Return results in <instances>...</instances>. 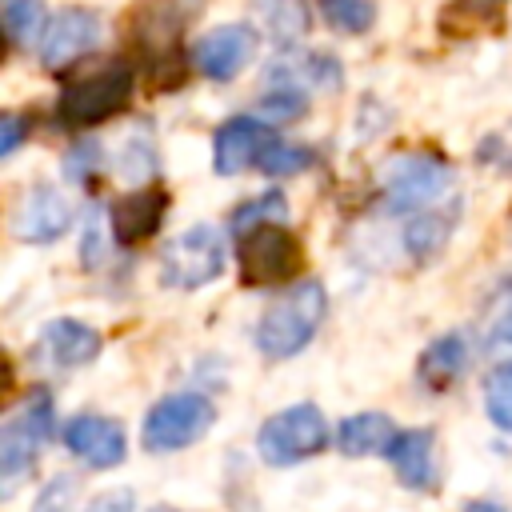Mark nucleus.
I'll list each match as a JSON object with an SVG mask.
<instances>
[{"instance_id": "1", "label": "nucleus", "mask_w": 512, "mask_h": 512, "mask_svg": "<svg viewBox=\"0 0 512 512\" xmlns=\"http://www.w3.org/2000/svg\"><path fill=\"white\" fill-rule=\"evenodd\" d=\"M324 312H328V292L320 280H300L292 284L284 296H276L260 324H256V348L268 356V360H288L296 356L300 348L312 344V336L320 332L324 324Z\"/></svg>"}, {"instance_id": "2", "label": "nucleus", "mask_w": 512, "mask_h": 512, "mask_svg": "<svg viewBox=\"0 0 512 512\" xmlns=\"http://www.w3.org/2000/svg\"><path fill=\"white\" fill-rule=\"evenodd\" d=\"M132 100V68L124 60H108L96 72L68 80L56 96V116L68 128H88L116 116Z\"/></svg>"}, {"instance_id": "3", "label": "nucleus", "mask_w": 512, "mask_h": 512, "mask_svg": "<svg viewBox=\"0 0 512 512\" xmlns=\"http://www.w3.org/2000/svg\"><path fill=\"white\" fill-rule=\"evenodd\" d=\"M236 260H240V284L244 288H280V284H292L300 276L304 248H300L296 232H288L280 220H272V224H260V228L240 236Z\"/></svg>"}, {"instance_id": "4", "label": "nucleus", "mask_w": 512, "mask_h": 512, "mask_svg": "<svg viewBox=\"0 0 512 512\" xmlns=\"http://www.w3.org/2000/svg\"><path fill=\"white\" fill-rule=\"evenodd\" d=\"M52 396L44 388L28 392L24 404L16 412H8L4 428H0V476H4V496L20 484V476H28L40 460L44 440L52 436Z\"/></svg>"}, {"instance_id": "5", "label": "nucleus", "mask_w": 512, "mask_h": 512, "mask_svg": "<svg viewBox=\"0 0 512 512\" xmlns=\"http://www.w3.org/2000/svg\"><path fill=\"white\" fill-rule=\"evenodd\" d=\"M328 444V420L316 404H292L268 416L256 432V452L272 468H292Z\"/></svg>"}, {"instance_id": "6", "label": "nucleus", "mask_w": 512, "mask_h": 512, "mask_svg": "<svg viewBox=\"0 0 512 512\" xmlns=\"http://www.w3.org/2000/svg\"><path fill=\"white\" fill-rule=\"evenodd\" d=\"M224 256H228L224 232L216 224H196V228H188L164 244L160 280L168 288H184V292L204 288L224 272Z\"/></svg>"}, {"instance_id": "7", "label": "nucleus", "mask_w": 512, "mask_h": 512, "mask_svg": "<svg viewBox=\"0 0 512 512\" xmlns=\"http://www.w3.org/2000/svg\"><path fill=\"white\" fill-rule=\"evenodd\" d=\"M448 188H452V168L440 156H432V152H408V156H396L388 164V176H384V208L388 212L416 216V212L440 208V200H444Z\"/></svg>"}, {"instance_id": "8", "label": "nucleus", "mask_w": 512, "mask_h": 512, "mask_svg": "<svg viewBox=\"0 0 512 512\" xmlns=\"http://www.w3.org/2000/svg\"><path fill=\"white\" fill-rule=\"evenodd\" d=\"M212 420H216V408L204 392H172L148 408L140 440L148 452H180L196 444L212 428Z\"/></svg>"}, {"instance_id": "9", "label": "nucleus", "mask_w": 512, "mask_h": 512, "mask_svg": "<svg viewBox=\"0 0 512 512\" xmlns=\"http://www.w3.org/2000/svg\"><path fill=\"white\" fill-rule=\"evenodd\" d=\"M8 224H12V236L24 244H52L72 224V208L52 184H36V188L20 192Z\"/></svg>"}, {"instance_id": "10", "label": "nucleus", "mask_w": 512, "mask_h": 512, "mask_svg": "<svg viewBox=\"0 0 512 512\" xmlns=\"http://www.w3.org/2000/svg\"><path fill=\"white\" fill-rule=\"evenodd\" d=\"M252 52H256V32L248 24H220V28L204 32L192 44L188 60L208 80H232V76L244 72V64L252 60Z\"/></svg>"}, {"instance_id": "11", "label": "nucleus", "mask_w": 512, "mask_h": 512, "mask_svg": "<svg viewBox=\"0 0 512 512\" xmlns=\"http://www.w3.org/2000/svg\"><path fill=\"white\" fill-rule=\"evenodd\" d=\"M272 140L276 136L260 116H232L212 136V168L220 176H236V172L260 164V156Z\"/></svg>"}, {"instance_id": "12", "label": "nucleus", "mask_w": 512, "mask_h": 512, "mask_svg": "<svg viewBox=\"0 0 512 512\" xmlns=\"http://www.w3.org/2000/svg\"><path fill=\"white\" fill-rule=\"evenodd\" d=\"M64 448L88 468H116L128 456V436L108 416H72L64 424Z\"/></svg>"}, {"instance_id": "13", "label": "nucleus", "mask_w": 512, "mask_h": 512, "mask_svg": "<svg viewBox=\"0 0 512 512\" xmlns=\"http://www.w3.org/2000/svg\"><path fill=\"white\" fill-rule=\"evenodd\" d=\"M96 40H100V16L88 8H64L40 40V64L60 72V68L76 64L84 52H92Z\"/></svg>"}, {"instance_id": "14", "label": "nucleus", "mask_w": 512, "mask_h": 512, "mask_svg": "<svg viewBox=\"0 0 512 512\" xmlns=\"http://www.w3.org/2000/svg\"><path fill=\"white\" fill-rule=\"evenodd\" d=\"M164 212H168V192L148 184V188H136V192L120 196L108 212V224H112V236L120 244H144L148 236H156Z\"/></svg>"}, {"instance_id": "15", "label": "nucleus", "mask_w": 512, "mask_h": 512, "mask_svg": "<svg viewBox=\"0 0 512 512\" xmlns=\"http://www.w3.org/2000/svg\"><path fill=\"white\" fill-rule=\"evenodd\" d=\"M388 464L392 472L400 476L404 488H420V492H432L436 488V432L432 428H404L396 432L392 448H388Z\"/></svg>"}, {"instance_id": "16", "label": "nucleus", "mask_w": 512, "mask_h": 512, "mask_svg": "<svg viewBox=\"0 0 512 512\" xmlns=\"http://www.w3.org/2000/svg\"><path fill=\"white\" fill-rule=\"evenodd\" d=\"M100 332L96 328H88L84 320H72V316H64V320H52L48 328H44V336H40V348H44V356L56 364V368H80V364H92L96 356H100Z\"/></svg>"}, {"instance_id": "17", "label": "nucleus", "mask_w": 512, "mask_h": 512, "mask_svg": "<svg viewBox=\"0 0 512 512\" xmlns=\"http://www.w3.org/2000/svg\"><path fill=\"white\" fill-rule=\"evenodd\" d=\"M468 340L460 336V332H444V336H436L424 352H420V360H416V376L432 388V392H444V388H452L456 380H460V372L468 368Z\"/></svg>"}, {"instance_id": "18", "label": "nucleus", "mask_w": 512, "mask_h": 512, "mask_svg": "<svg viewBox=\"0 0 512 512\" xmlns=\"http://www.w3.org/2000/svg\"><path fill=\"white\" fill-rule=\"evenodd\" d=\"M396 440V424L384 412H356L336 428V448L344 456H388Z\"/></svg>"}, {"instance_id": "19", "label": "nucleus", "mask_w": 512, "mask_h": 512, "mask_svg": "<svg viewBox=\"0 0 512 512\" xmlns=\"http://www.w3.org/2000/svg\"><path fill=\"white\" fill-rule=\"evenodd\" d=\"M268 80H276V88H336L340 84V68L332 56H316V52H304V56H284L272 64Z\"/></svg>"}, {"instance_id": "20", "label": "nucleus", "mask_w": 512, "mask_h": 512, "mask_svg": "<svg viewBox=\"0 0 512 512\" xmlns=\"http://www.w3.org/2000/svg\"><path fill=\"white\" fill-rule=\"evenodd\" d=\"M452 220H456V212H444V208H428V212L408 216V224H404V248L416 260L436 256L444 248V240L452 236Z\"/></svg>"}, {"instance_id": "21", "label": "nucleus", "mask_w": 512, "mask_h": 512, "mask_svg": "<svg viewBox=\"0 0 512 512\" xmlns=\"http://www.w3.org/2000/svg\"><path fill=\"white\" fill-rule=\"evenodd\" d=\"M252 8L260 16L264 32H272V40H280V44L308 32V8L300 0H252Z\"/></svg>"}, {"instance_id": "22", "label": "nucleus", "mask_w": 512, "mask_h": 512, "mask_svg": "<svg viewBox=\"0 0 512 512\" xmlns=\"http://www.w3.org/2000/svg\"><path fill=\"white\" fill-rule=\"evenodd\" d=\"M4 32L16 48L36 44V36L44 32V0H8L4 4Z\"/></svg>"}, {"instance_id": "23", "label": "nucleus", "mask_w": 512, "mask_h": 512, "mask_svg": "<svg viewBox=\"0 0 512 512\" xmlns=\"http://www.w3.org/2000/svg\"><path fill=\"white\" fill-rule=\"evenodd\" d=\"M288 216V200L272 188V192H260L256 200H244L236 212H232V236H244L260 224H272V220H284Z\"/></svg>"}, {"instance_id": "24", "label": "nucleus", "mask_w": 512, "mask_h": 512, "mask_svg": "<svg viewBox=\"0 0 512 512\" xmlns=\"http://www.w3.org/2000/svg\"><path fill=\"white\" fill-rule=\"evenodd\" d=\"M484 412L500 432H512V364H500L484 380Z\"/></svg>"}, {"instance_id": "25", "label": "nucleus", "mask_w": 512, "mask_h": 512, "mask_svg": "<svg viewBox=\"0 0 512 512\" xmlns=\"http://www.w3.org/2000/svg\"><path fill=\"white\" fill-rule=\"evenodd\" d=\"M320 8H324V20L344 36H360L376 20V4L372 0H320Z\"/></svg>"}, {"instance_id": "26", "label": "nucleus", "mask_w": 512, "mask_h": 512, "mask_svg": "<svg viewBox=\"0 0 512 512\" xmlns=\"http://www.w3.org/2000/svg\"><path fill=\"white\" fill-rule=\"evenodd\" d=\"M312 148H304V144H288V140H272L268 148H264V156H260V172L264 176H296V172H304V168H312Z\"/></svg>"}, {"instance_id": "27", "label": "nucleus", "mask_w": 512, "mask_h": 512, "mask_svg": "<svg viewBox=\"0 0 512 512\" xmlns=\"http://www.w3.org/2000/svg\"><path fill=\"white\" fill-rule=\"evenodd\" d=\"M476 160L496 168V172H512V120L492 128L480 144H476Z\"/></svg>"}, {"instance_id": "28", "label": "nucleus", "mask_w": 512, "mask_h": 512, "mask_svg": "<svg viewBox=\"0 0 512 512\" xmlns=\"http://www.w3.org/2000/svg\"><path fill=\"white\" fill-rule=\"evenodd\" d=\"M104 228H112V224H104V216L92 208V212H88V220H84V240H80V264H84L88 272L104 264V252H108Z\"/></svg>"}, {"instance_id": "29", "label": "nucleus", "mask_w": 512, "mask_h": 512, "mask_svg": "<svg viewBox=\"0 0 512 512\" xmlns=\"http://www.w3.org/2000/svg\"><path fill=\"white\" fill-rule=\"evenodd\" d=\"M72 504H76V476H52L40 488L32 512H72Z\"/></svg>"}, {"instance_id": "30", "label": "nucleus", "mask_w": 512, "mask_h": 512, "mask_svg": "<svg viewBox=\"0 0 512 512\" xmlns=\"http://www.w3.org/2000/svg\"><path fill=\"white\" fill-rule=\"evenodd\" d=\"M96 172H100V144L84 140V144H76V148L64 156V176H68L72 184H88Z\"/></svg>"}, {"instance_id": "31", "label": "nucleus", "mask_w": 512, "mask_h": 512, "mask_svg": "<svg viewBox=\"0 0 512 512\" xmlns=\"http://www.w3.org/2000/svg\"><path fill=\"white\" fill-rule=\"evenodd\" d=\"M304 92H296V88H272L264 100H260V112L264 116H272V120H296L300 112H304Z\"/></svg>"}, {"instance_id": "32", "label": "nucleus", "mask_w": 512, "mask_h": 512, "mask_svg": "<svg viewBox=\"0 0 512 512\" xmlns=\"http://www.w3.org/2000/svg\"><path fill=\"white\" fill-rule=\"evenodd\" d=\"M120 172L132 176V180L152 176V172H156V156H152V148H148L144 140H132V144L124 148V164H120Z\"/></svg>"}, {"instance_id": "33", "label": "nucleus", "mask_w": 512, "mask_h": 512, "mask_svg": "<svg viewBox=\"0 0 512 512\" xmlns=\"http://www.w3.org/2000/svg\"><path fill=\"white\" fill-rule=\"evenodd\" d=\"M24 116H16V112H4L0 116V156H12L16 148H20V140H24Z\"/></svg>"}, {"instance_id": "34", "label": "nucleus", "mask_w": 512, "mask_h": 512, "mask_svg": "<svg viewBox=\"0 0 512 512\" xmlns=\"http://www.w3.org/2000/svg\"><path fill=\"white\" fill-rule=\"evenodd\" d=\"M132 504H136V496L128 488H116V492H100L88 504V512H132Z\"/></svg>"}, {"instance_id": "35", "label": "nucleus", "mask_w": 512, "mask_h": 512, "mask_svg": "<svg viewBox=\"0 0 512 512\" xmlns=\"http://www.w3.org/2000/svg\"><path fill=\"white\" fill-rule=\"evenodd\" d=\"M492 336H496L500 344H508V348H512V300H508V304H504V312L492 320Z\"/></svg>"}, {"instance_id": "36", "label": "nucleus", "mask_w": 512, "mask_h": 512, "mask_svg": "<svg viewBox=\"0 0 512 512\" xmlns=\"http://www.w3.org/2000/svg\"><path fill=\"white\" fill-rule=\"evenodd\" d=\"M464 512H504V508L492 500H472V504H464Z\"/></svg>"}, {"instance_id": "37", "label": "nucleus", "mask_w": 512, "mask_h": 512, "mask_svg": "<svg viewBox=\"0 0 512 512\" xmlns=\"http://www.w3.org/2000/svg\"><path fill=\"white\" fill-rule=\"evenodd\" d=\"M156 512H176V508H156Z\"/></svg>"}]
</instances>
